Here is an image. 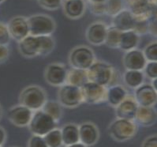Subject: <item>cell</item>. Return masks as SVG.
Segmentation results:
<instances>
[{
	"instance_id": "cell-4",
	"label": "cell",
	"mask_w": 157,
	"mask_h": 147,
	"mask_svg": "<svg viewBox=\"0 0 157 147\" xmlns=\"http://www.w3.org/2000/svg\"><path fill=\"white\" fill-rule=\"evenodd\" d=\"M57 122L42 109L34 111L28 127L33 135L44 136L57 127Z\"/></svg>"
},
{
	"instance_id": "cell-22",
	"label": "cell",
	"mask_w": 157,
	"mask_h": 147,
	"mask_svg": "<svg viewBox=\"0 0 157 147\" xmlns=\"http://www.w3.org/2000/svg\"><path fill=\"white\" fill-rule=\"evenodd\" d=\"M64 13L71 19H78L84 14L85 3L84 0H66L63 5Z\"/></svg>"
},
{
	"instance_id": "cell-9",
	"label": "cell",
	"mask_w": 157,
	"mask_h": 147,
	"mask_svg": "<svg viewBox=\"0 0 157 147\" xmlns=\"http://www.w3.org/2000/svg\"><path fill=\"white\" fill-rule=\"evenodd\" d=\"M83 103L90 104H100L106 101L107 87L88 81L81 87Z\"/></svg>"
},
{
	"instance_id": "cell-25",
	"label": "cell",
	"mask_w": 157,
	"mask_h": 147,
	"mask_svg": "<svg viewBox=\"0 0 157 147\" xmlns=\"http://www.w3.org/2000/svg\"><path fill=\"white\" fill-rule=\"evenodd\" d=\"M89 81L86 70L77 69L71 67L70 70L67 71L66 83L71 86L82 87L85 82Z\"/></svg>"
},
{
	"instance_id": "cell-48",
	"label": "cell",
	"mask_w": 157,
	"mask_h": 147,
	"mask_svg": "<svg viewBox=\"0 0 157 147\" xmlns=\"http://www.w3.org/2000/svg\"><path fill=\"white\" fill-rule=\"evenodd\" d=\"M0 147H2V146H0Z\"/></svg>"
},
{
	"instance_id": "cell-13",
	"label": "cell",
	"mask_w": 157,
	"mask_h": 147,
	"mask_svg": "<svg viewBox=\"0 0 157 147\" xmlns=\"http://www.w3.org/2000/svg\"><path fill=\"white\" fill-rule=\"evenodd\" d=\"M147 64L143 52L137 48L125 52L122 64L126 71H143Z\"/></svg>"
},
{
	"instance_id": "cell-38",
	"label": "cell",
	"mask_w": 157,
	"mask_h": 147,
	"mask_svg": "<svg viewBox=\"0 0 157 147\" xmlns=\"http://www.w3.org/2000/svg\"><path fill=\"white\" fill-rule=\"evenodd\" d=\"M141 147H157V136L156 134L150 135L143 141Z\"/></svg>"
},
{
	"instance_id": "cell-40",
	"label": "cell",
	"mask_w": 157,
	"mask_h": 147,
	"mask_svg": "<svg viewBox=\"0 0 157 147\" xmlns=\"http://www.w3.org/2000/svg\"><path fill=\"white\" fill-rule=\"evenodd\" d=\"M156 17L151 19V21L148 22V33L154 37H156Z\"/></svg>"
},
{
	"instance_id": "cell-35",
	"label": "cell",
	"mask_w": 157,
	"mask_h": 147,
	"mask_svg": "<svg viewBox=\"0 0 157 147\" xmlns=\"http://www.w3.org/2000/svg\"><path fill=\"white\" fill-rule=\"evenodd\" d=\"M10 39L11 38L10 36L6 25L0 22V45L7 46L10 41Z\"/></svg>"
},
{
	"instance_id": "cell-7",
	"label": "cell",
	"mask_w": 157,
	"mask_h": 147,
	"mask_svg": "<svg viewBox=\"0 0 157 147\" xmlns=\"http://www.w3.org/2000/svg\"><path fill=\"white\" fill-rule=\"evenodd\" d=\"M58 101L62 107L74 108L83 103L81 87L64 84L59 87L58 92Z\"/></svg>"
},
{
	"instance_id": "cell-12",
	"label": "cell",
	"mask_w": 157,
	"mask_h": 147,
	"mask_svg": "<svg viewBox=\"0 0 157 147\" xmlns=\"http://www.w3.org/2000/svg\"><path fill=\"white\" fill-rule=\"evenodd\" d=\"M33 111L22 104H17L10 108L7 117L10 122L16 127H28Z\"/></svg>"
},
{
	"instance_id": "cell-6",
	"label": "cell",
	"mask_w": 157,
	"mask_h": 147,
	"mask_svg": "<svg viewBox=\"0 0 157 147\" xmlns=\"http://www.w3.org/2000/svg\"><path fill=\"white\" fill-rule=\"evenodd\" d=\"M68 60L70 67L73 68L87 71L96 61V56L89 47L81 45L71 50Z\"/></svg>"
},
{
	"instance_id": "cell-10",
	"label": "cell",
	"mask_w": 157,
	"mask_h": 147,
	"mask_svg": "<svg viewBox=\"0 0 157 147\" xmlns=\"http://www.w3.org/2000/svg\"><path fill=\"white\" fill-rule=\"evenodd\" d=\"M67 70L62 64H51L47 66L44 71L45 81L50 86L60 87L66 83Z\"/></svg>"
},
{
	"instance_id": "cell-34",
	"label": "cell",
	"mask_w": 157,
	"mask_h": 147,
	"mask_svg": "<svg viewBox=\"0 0 157 147\" xmlns=\"http://www.w3.org/2000/svg\"><path fill=\"white\" fill-rule=\"evenodd\" d=\"M40 6L48 10H56L62 5L63 0H37Z\"/></svg>"
},
{
	"instance_id": "cell-36",
	"label": "cell",
	"mask_w": 157,
	"mask_h": 147,
	"mask_svg": "<svg viewBox=\"0 0 157 147\" xmlns=\"http://www.w3.org/2000/svg\"><path fill=\"white\" fill-rule=\"evenodd\" d=\"M28 147H48L44 138L42 136L33 135L29 138Z\"/></svg>"
},
{
	"instance_id": "cell-16",
	"label": "cell",
	"mask_w": 157,
	"mask_h": 147,
	"mask_svg": "<svg viewBox=\"0 0 157 147\" xmlns=\"http://www.w3.org/2000/svg\"><path fill=\"white\" fill-rule=\"evenodd\" d=\"M138 106L133 96L128 94L127 97L115 107V115L118 119L134 120Z\"/></svg>"
},
{
	"instance_id": "cell-37",
	"label": "cell",
	"mask_w": 157,
	"mask_h": 147,
	"mask_svg": "<svg viewBox=\"0 0 157 147\" xmlns=\"http://www.w3.org/2000/svg\"><path fill=\"white\" fill-rule=\"evenodd\" d=\"M90 8L92 13L95 15H103L105 14V4L104 2H99V3H90Z\"/></svg>"
},
{
	"instance_id": "cell-30",
	"label": "cell",
	"mask_w": 157,
	"mask_h": 147,
	"mask_svg": "<svg viewBox=\"0 0 157 147\" xmlns=\"http://www.w3.org/2000/svg\"><path fill=\"white\" fill-rule=\"evenodd\" d=\"M38 37L40 44V56H48L53 52L56 48V41L52 36H39Z\"/></svg>"
},
{
	"instance_id": "cell-3",
	"label": "cell",
	"mask_w": 157,
	"mask_h": 147,
	"mask_svg": "<svg viewBox=\"0 0 157 147\" xmlns=\"http://www.w3.org/2000/svg\"><path fill=\"white\" fill-rule=\"evenodd\" d=\"M138 130V125L134 120L115 119L108 127V133L112 139L117 141H126L134 138Z\"/></svg>"
},
{
	"instance_id": "cell-2",
	"label": "cell",
	"mask_w": 157,
	"mask_h": 147,
	"mask_svg": "<svg viewBox=\"0 0 157 147\" xmlns=\"http://www.w3.org/2000/svg\"><path fill=\"white\" fill-rule=\"evenodd\" d=\"M47 101L48 96L46 91L36 85L26 86L19 95V103L33 112L41 109Z\"/></svg>"
},
{
	"instance_id": "cell-44",
	"label": "cell",
	"mask_w": 157,
	"mask_h": 147,
	"mask_svg": "<svg viewBox=\"0 0 157 147\" xmlns=\"http://www.w3.org/2000/svg\"><path fill=\"white\" fill-rule=\"evenodd\" d=\"M90 3H99V2H104L105 0H88Z\"/></svg>"
},
{
	"instance_id": "cell-24",
	"label": "cell",
	"mask_w": 157,
	"mask_h": 147,
	"mask_svg": "<svg viewBox=\"0 0 157 147\" xmlns=\"http://www.w3.org/2000/svg\"><path fill=\"white\" fill-rule=\"evenodd\" d=\"M60 130L63 145L67 146L71 144L79 142V130L77 124L67 123L64 125Z\"/></svg>"
},
{
	"instance_id": "cell-18",
	"label": "cell",
	"mask_w": 157,
	"mask_h": 147,
	"mask_svg": "<svg viewBox=\"0 0 157 147\" xmlns=\"http://www.w3.org/2000/svg\"><path fill=\"white\" fill-rule=\"evenodd\" d=\"M107 26L103 22H94L91 24L86 30L85 37L91 44L100 46L104 44Z\"/></svg>"
},
{
	"instance_id": "cell-31",
	"label": "cell",
	"mask_w": 157,
	"mask_h": 147,
	"mask_svg": "<svg viewBox=\"0 0 157 147\" xmlns=\"http://www.w3.org/2000/svg\"><path fill=\"white\" fill-rule=\"evenodd\" d=\"M105 14L111 17H114L124 9L123 0H105Z\"/></svg>"
},
{
	"instance_id": "cell-29",
	"label": "cell",
	"mask_w": 157,
	"mask_h": 147,
	"mask_svg": "<svg viewBox=\"0 0 157 147\" xmlns=\"http://www.w3.org/2000/svg\"><path fill=\"white\" fill-rule=\"evenodd\" d=\"M44 138L48 147H62L63 145L61 130L58 127L45 134Z\"/></svg>"
},
{
	"instance_id": "cell-28",
	"label": "cell",
	"mask_w": 157,
	"mask_h": 147,
	"mask_svg": "<svg viewBox=\"0 0 157 147\" xmlns=\"http://www.w3.org/2000/svg\"><path fill=\"white\" fill-rule=\"evenodd\" d=\"M122 33V32L117 29L115 27H113L112 25L107 27L104 44H106L111 48H118Z\"/></svg>"
},
{
	"instance_id": "cell-46",
	"label": "cell",
	"mask_w": 157,
	"mask_h": 147,
	"mask_svg": "<svg viewBox=\"0 0 157 147\" xmlns=\"http://www.w3.org/2000/svg\"><path fill=\"white\" fill-rule=\"evenodd\" d=\"M5 0H0V3H2V2H3Z\"/></svg>"
},
{
	"instance_id": "cell-47",
	"label": "cell",
	"mask_w": 157,
	"mask_h": 147,
	"mask_svg": "<svg viewBox=\"0 0 157 147\" xmlns=\"http://www.w3.org/2000/svg\"><path fill=\"white\" fill-rule=\"evenodd\" d=\"M13 147H16V146H13Z\"/></svg>"
},
{
	"instance_id": "cell-41",
	"label": "cell",
	"mask_w": 157,
	"mask_h": 147,
	"mask_svg": "<svg viewBox=\"0 0 157 147\" xmlns=\"http://www.w3.org/2000/svg\"><path fill=\"white\" fill-rule=\"evenodd\" d=\"M6 138V133L2 127H0V146L4 144Z\"/></svg>"
},
{
	"instance_id": "cell-27",
	"label": "cell",
	"mask_w": 157,
	"mask_h": 147,
	"mask_svg": "<svg viewBox=\"0 0 157 147\" xmlns=\"http://www.w3.org/2000/svg\"><path fill=\"white\" fill-rule=\"evenodd\" d=\"M41 109L44 111L49 115H51L57 123L62 119L63 109H62L61 104H59V101H48V100Z\"/></svg>"
},
{
	"instance_id": "cell-8",
	"label": "cell",
	"mask_w": 157,
	"mask_h": 147,
	"mask_svg": "<svg viewBox=\"0 0 157 147\" xmlns=\"http://www.w3.org/2000/svg\"><path fill=\"white\" fill-rule=\"evenodd\" d=\"M128 10L131 12L135 21H149L156 17V9L151 7L147 0H123Z\"/></svg>"
},
{
	"instance_id": "cell-15",
	"label": "cell",
	"mask_w": 157,
	"mask_h": 147,
	"mask_svg": "<svg viewBox=\"0 0 157 147\" xmlns=\"http://www.w3.org/2000/svg\"><path fill=\"white\" fill-rule=\"evenodd\" d=\"M79 141L87 147L96 145L100 138V131L95 123L85 122L78 126Z\"/></svg>"
},
{
	"instance_id": "cell-14",
	"label": "cell",
	"mask_w": 157,
	"mask_h": 147,
	"mask_svg": "<svg viewBox=\"0 0 157 147\" xmlns=\"http://www.w3.org/2000/svg\"><path fill=\"white\" fill-rule=\"evenodd\" d=\"M10 38L20 42L29 35L27 19L21 16H16L9 21L6 25Z\"/></svg>"
},
{
	"instance_id": "cell-19",
	"label": "cell",
	"mask_w": 157,
	"mask_h": 147,
	"mask_svg": "<svg viewBox=\"0 0 157 147\" xmlns=\"http://www.w3.org/2000/svg\"><path fill=\"white\" fill-rule=\"evenodd\" d=\"M112 17L111 25L121 32H126V31L133 29L135 19L131 12L127 9H123Z\"/></svg>"
},
{
	"instance_id": "cell-32",
	"label": "cell",
	"mask_w": 157,
	"mask_h": 147,
	"mask_svg": "<svg viewBox=\"0 0 157 147\" xmlns=\"http://www.w3.org/2000/svg\"><path fill=\"white\" fill-rule=\"evenodd\" d=\"M147 62H157V43L153 41L148 44L142 51Z\"/></svg>"
},
{
	"instance_id": "cell-33",
	"label": "cell",
	"mask_w": 157,
	"mask_h": 147,
	"mask_svg": "<svg viewBox=\"0 0 157 147\" xmlns=\"http://www.w3.org/2000/svg\"><path fill=\"white\" fill-rule=\"evenodd\" d=\"M142 71L144 76L151 80L157 78V62H147Z\"/></svg>"
},
{
	"instance_id": "cell-20",
	"label": "cell",
	"mask_w": 157,
	"mask_h": 147,
	"mask_svg": "<svg viewBox=\"0 0 157 147\" xmlns=\"http://www.w3.org/2000/svg\"><path fill=\"white\" fill-rule=\"evenodd\" d=\"M157 114L154 107L138 106L134 121L142 127H150L156 122Z\"/></svg>"
},
{
	"instance_id": "cell-45",
	"label": "cell",
	"mask_w": 157,
	"mask_h": 147,
	"mask_svg": "<svg viewBox=\"0 0 157 147\" xmlns=\"http://www.w3.org/2000/svg\"><path fill=\"white\" fill-rule=\"evenodd\" d=\"M2 108L0 106V119L2 118Z\"/></svg>"
},
{
	"instance_id": "cell-17",
	"label": "cell",
	"mask_w": 157,
	"mask_h": 147,
	"mask_svg": "<svg viewBox=\"0 0 157 147\" xmlns=\"http://www.w3.org/2000/svg\"><path fill=\"white\" fill-rule=\"evenodd\" d=\"M19 52L24 57L34 58L40 56V44L38 37L29 35L18 42Z\"/></svg>"
},
{
	"instance_id": "cell-42",
	"label": "cell",
	"mask_w": 157,
	"mask_h": 147,
	"mask_svg": "<svg viewBox=\"0 0 157 147\" xmlns=\"http://www.w3.org/2000/svg\"><path fill=\"white\" fill-rule=\"evenodd\" d=\"M66 147H87V146L79 141V142H77V143L71 144V145H67Z\"/></svg>"
},
{
	"instance_id": "cell-39",
	"label": "cell",
	"mask_w": 157,
	"mask_h": 147,
	"mask_svg": "<svg viewBox=\"0 0 157 147\" xmlns=\"http://www.w3.org/2000/svg\"><path fill=\"white\" fill-rule=\"evenodd\" d=\"M10 50L6 45H0V64H3L8 60Z\"/></svg>"
},
{
	"instance_id": "cell-23",
	"label": "cell",
	"mask_w": 157,
	"mask_h": 147,
	"mask_svg": "<svg viewBox=\"0 0 157 147\" xmlns=\"http://www.w3.org/2000/svg\"><path fill=\"white\" fill-rule=\"evenodd\" d=\"M139 41H140V36L136 33L133 30L122 32L121 34L118 48L125 52L133 50L137 48Z\"/></svg>"
},
{
	"instance_id": "cell-5",
	"label": "cell",
	"mask_w": 157,
	"mask_h": 147,
	"mask_svg": "<svg viewBox=\"0 0 157 147\" xmlns=\"http://www.w3.org/2000/svg\"><path fill=\"white\" fill-rule=\"evenodd\" d=\"M29 35L34 37L52 36L56 29V23L48 15L35 14L27 18Z\"/></svg>"
},
{
	"instance_id": "cell-26",
	"label": "cell",
	"mask_w": 157,
	"mask_h": 147,
	"mask_svg": "<svg viewBox=\"0 0 157 147\" xmlns=\"http://www.w3.org/2000/svg\"><path fill=\"white\" fill-rule=\"evenodd\" d=\"M144 74L142 71H126L123 74V82L127 87L135 90L144 83Z\"/></svg>"
},
{
	"instance_id": "cell-21",
	"label": "cell",
	"mask_w": 157,
	"mask_h": 147,
	"mask_svg": "<svg viewBox=\"0 0 157 147\" xmlns=\"http://www.w3.org/2000/svg\"><path fill=\"white\" fill-rule=\"evenodd\" d=\"M128 95V92L123 86L114 85L107 88L106 101L110 106L115 108L120 104Z\"/></svg>"
},
{
	"instance_id": "cell-11",
	"label": "cell",
	"mask_w": 157,
	"mask_h": 147,
	"mask_svg": "<svg viewBox=\"0 0 157 147\" xmlns=\"http://www.w3.org/2000/svg\"><path fill=\"white\" fill-rule=\"evenodd\" d=\"M133 97L139 106L154 107L157 101V91L151 84L143 83L134 90Z\"/></svg>"
},
{
	"instance_id": "cell-1",
	"label": "cell",
	"mask_w": 157,
	"mask_h": 147,
	"mask_svg": "<svg viewBox=\"0 0 157 147\" xmlns=\"http://www.w3.org/2000/svg\"><path fill=\"white\" fill-rule=\"evenodd\" d=\"M87 75L89 81L107 88L116 85V71L112 66L105 62L95 61L87 70Z\"/></svg>"
},
{
	"instance_id": "cell-43",
	"label": "cell",
	"mask_w": 157,
	"mask_h": 147,
	"mask_svg": "<svg viewBox=\"0 0 157 147\" xmlns=\"http://www.w3.org/2000/svg\"><path fill=\"white\" fill-rule=\"evenodd\" d=\"M151 86L153 87L154 90L157 91V78H155V79H152V80H151Z\"/></svg>"
}]
</instances>
